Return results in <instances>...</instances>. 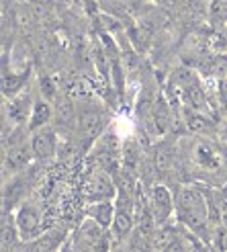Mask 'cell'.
Returning <instances> with one entry per match:
<instances>
[{"mask_svg": "<svg viewBox=\"0 0 227 252\" xmlns=\"http://www.w3.org/2000/svg\"><path fill=\"white\" fill-rule=\"evenodd\" d=\"M180 218L195 232H203L207 221V203L197 189H182L178 195Z\"/></svg>", "mask_w": 227, "mask_h": 252, "instance_id": "obj_1", "label": "cell"}, {"mask_svg": "<svg viewBox=\"0 0 227 252\" xmlns=\"http://www.w3.org/2000/svg\"><path fill=\"white\" fill-rule=\"evenodd\" d=\"M151 209H154V218L158 223H164L172 213V197L160 185L154 187V191H151Z\"/></svg>", "mask_w": 227, "mask_h": 252, "instance_id": "obj_2", "label": "cell"}, {"mask_svg": "<svg viewBox=\"0 0 227 252\" xmlns=\"http://www.w3.org/2000/svg\"><path fill=\"white\" fill-rule=\"evenodd\" d=\"M31 146H33V154L37 158H41V160L52 158L54 152H56V135H54V131H49V129L37 131Z\"/></svg>", "mask_w": 227, "mask_h": 252, "instance_id": "obj_3", "label": "cell"}, {"mask_svg": "<svg viewBox=\"0 0 227 252\" xmlns=\"http://www.w3.org/2000/svg\"><path fill=\"white\" fill-rule=\"evenodd\" d=\"M86 191L92 199H109L115 189H113V183L105 172H94L86 185Z\"/></svg>", "mask_w": 227, "mask_h": 252, "instance_id": "obj_4", "label": "cell"}, {"mask_svg": "<svg viewBox=\"0 0 227 252\" xmlns=\"http://www.w3.org/2000/svg\"><path fill=\"white\" fill-rule=\"evenodd\" d=\"M31 152H33V146H27V144L12 146L10 152L6 154V168L8 170H21L23 166H27L29 160H31Z\"/></svg>", "mask_w": 227, "mask_h": 252, "instance_id": "obj_5", "label": "cell"}, {"mask_svg": "<svg viewBox=\"0 0 227 252\" xmlns=\"http://www.w3.org/2000/svg\"><path fill=\"white\" fill-rule=\"evenodd\" d=\"M17 223H19V230L25 234V238H29L39 230V216H37V211L33 207H21L17 216Z\"/></svg>", "mask_w": 227, "mask_h": 252, "instance_id": "obj_6", "label": "cell"}, {"mask_svg": "<svg viewBox=\"0 0 227 252\" xmlns=\"http://www.w3.org/2000/svg\"><path fill=\"white\" fill-rule=\"evenodd\" d=\"M78 236L86 246H96L100 240H103V225H100L96 220H88L80 228Z\"/></svg>", "mask_w": 227, "mask_h": 252, "instance_id": "obj_7", "label": "cell"}, {"mask_svg": "<svg viewBox=\"0 0 227 252\" xmlns=\"http://www.w3.org/2000/svg\"><path fill=\"white\" fill-rule=\"evenodd\" d=\"M29 113H31V98L25 96V94H23V96H17V98L10 103V107H8V117H10L12 121H17V123L27 121Z\"/></svg>", "mask_w": 227, "mask_h": 252, "instance_id": "obj_8", "label": "cell"}, {"mask_svg": "<svg viewBox=\"0 0 227 252\" xmlns=\"http://www.w3.org/2000/svg\"><path fill=\"white\" fill-rule=\"evenodd\" d=\"M133 230V218L129 209H117L115 220H113V232L117 238H125Z\"/></svg>", "mask_w": 227, "mask_h": 252, "instance_id": "obj_9", "label": "cell"}, {"mask_svg": "<svg viewBox=\"0 0 227 252\" xmlns=\"http://www.w3.org/2000/svg\"><path fill=\"white\" fill-rule=\"evenodd\" d=\"M147 248H151V250H170V248H174V236H172V230H158V232H154L151 234V238H149V246Z\"/></svg>", "mask_w": 227, "mask_h": 252, "instance_id": "obj_10", "label": "cell"}, {"mask_svg": "<svg viewBox=\"0 0 227 252\" xmlns=\"http://www.w3.org/2000/svg\"><path fill=\"white\" fill-rule=\"evenodd\" d=\"M49 117H52V109H49L47 103H35L33 105V113H31V123L29 127L31 129H37V127H43V125L49 121Z\"/></svg>", "mask_w": 227, "mask_h": 252, "instance_id": "obj_11", "label": "cell"}, {"mask_svg": "<svg viewBox=\"0 0 227 252\" xmlns=\"http://www.w3.org/2000/svg\"><path fill=\"white\" fill-rule=\"evenodd\" d=\"M154 121H156V131L164 133L170 127V111L164 100H158L154 105Z\"/></svg>", "mask_w": 227, "mask_h": 252, "instance_id": "obj_12", "label": "cell"}, {"mask_svg": "<svg viewBox=\"0 0 227 252\" xmlns=\"http://www.w3.org/2000/svg\"><path fill=\"white\" fill-rule=\"evenodd\" d=\"M100 125H103V121H100V115L98 113H84V115L80 117V129L86 137H92L98 133Z\"/></svg>", "mask_w": 227, "mask_h": 252, "instance_id": "obj_13", "label": "cell"}, {"mask_svg": "<svg viewBox=\"0 0 227 252\" xmlns=\"http://www.w3.org/2000/svg\"><path fill=\"white\" fill-rule=\"evenodd\" d=\"M90 216L100 223V225H109L113 223V220H115V213H113V203H96L90 207Z\"/></svg>", "mask_w": 227, "mask_h": 252, "instance_id": "obj_14", "label": "cell"}, {"mask_svg": "<svg viewBox=\"0 0 227 252\" xmlns=\"http://www.w3.org/2000/svg\"><path fill=\"white\" fill-rule=\"evenodd\" d=\"M154 166H156V172H168L170 166H172V154H170V150L166 148H160L156 150V154H154Z\"/></svg>", "mask_w": 227, "mask_h": 252, "instance_id": "obj_15", "label": "cell"}, {"mask_svg": "<svg viewBox=\"0 0 227 252\" xmlns=\"http://www.w3.org/2000/svg\"><path fill=\"white\" fill-rule=\"evenodd\" d=\"M23 80H25V76H8V74H4L2 76V93L8 96V94H15L19 88L23 86Z\"/></svg>", "mask_w": 227, "mask_h": 252, "instance_id": "obj_16", "label": "cell"}, {"mask_svg": "<svg viewBox=\"0 0 227 252\" xmlns=\"http://www.w3.org/2000/svg\"><path fill=\"white\" fill-rule=\"evenodd\" d=\"M56 246H57V238H54V236H41L39 240H35L31 244V250H35V252H49V250H54Z\"/></svg>", "mask_w": 227, "mask_h": 252, "instance_id": "obj_17", "label": "cell"}, {"mask_svg": "<svg viewBox=\"0 0 227 252\" xmlns=\"http://www.w3.org/2000/svg\"><path fill=\"white\" fill-rule=\"evenodd\" d=\"M186 125H188V129L195 131V133H199V131H205V129L209 127L207 119H205V117H200V115H197V113H191V115H188Z\"/></svg>", "mask_w": 227, "mask_h": 252, "instance_id": "obj_18", "label": "cell"}, {"mask_svg": "<svg viewBox=\"0 0 227 252\" xmlns=\"http://www.w3.org/2000/svg\"><path fill=\"white\" fill-rule=\"evenodd\" d=\"M197 156L200 160V164H207V166H215V160H213V150L207 144H199L197 146Z\"/></svg>", "mask_w": 227, "mask_h": 252, "instance_id": "obj_19", "label": "cell"}, {"mask_svg": "<svg viewBox=\"0 0 227 252\" xmlns=\"http://www.w3.org/2000/svg\"><path fill=\"white\" fill-rule=\"evenodd\" d=\"M186 96H188V100H191V105H193V107H203V103H205L203 91H200L197 84L186 86Z\"/></svg>", "mask_w": 227, "mask_h": 252, "instance_id": "obj_20", "label": "cell"}, {"mask_svg": "<svg viewBox=\"0 0 227 252\" xmlns=\"http://www.w3.org/2000/svg\"><path fill=\"white\" fill-rule=\"evenodd\" d=\"M17 240V236H15V228H12V223H8V218H4L2 221V246L8 248L12 246Z\"/></svg>", "mask_w": 227, "mask_h": 252, "instance_id": "obj_21", "label": "cell"}, {"mask_svg": "<svg viewBox=\"0 0 227 252\" xmlns=\"http://www.w3.org/2000/svg\"><path fill=\"white\" fill-rule=\"evenodd\" d=\"M211 15L217 21H227V0H213Z\"/></svg>", "mask_w": 227, "mask_h": 252, "instance_id": "obj_22", "label": "cell"}, {"mask_svg": "<svg viewBox=\"0 0 227 252\" xmlns=\"http://www.w3.org/2000/svg\"><path fill=\"white\" fill-rule=\"evenodd\" d=\"M21 193H23V183H12V185H8V189H6V203L12 207L17 203V199L21 197Z\"/></svg>", "mask_w": 227, "mask_h": 252, "instance_id": "obj_23", "label": "cell"}, {"mask_svg": "<svg viewBox=\"0 0 227 252\" xmlns=\"http://www.w3.org/2000/svg\"><path fill=\"white\" fill-rule=\"evenodd\" d=\"M119 187H121V191H125V193H131L133 191L135 181H133V176H131L129 170L119 172Z\"/></svg>", "mask_w": 227, "mask_h": 252, "instance_id": "obj_24", "label": "cell"}, {"mask_svg": "<svg viewBox=\"0 0 227 252\" xmlns=\"http://www.w3.org/2000/svg\"><path fill=\"white\" fill-rule=\"evenodd\" d=\"M41 93L47 98H54L56 96V82L49 78V76H41Z\"/></svg>", "mask_w": 227, "mask_h": 252, "instance_id": "obj_25", "label": "cell"}, {"mask_svg": "<svg viewBox=\"0 0 227 252\" xmlns=\"http://www.w3.org/2000/svg\"><path fill=\"white\" fill-rule=\"evenodd\" d=\"M15 21H17L19 25H29V23H31V10H29L27 6H19V8L15 10Z\"/></svg>", "mask_w": 227, "mask_h": 252, "instance_id": "obj_26", "label": "cell"}, {"mask_svg": "<svg viewBox=\"0 0 227 252\" xmlns=\"http://www.w3.org/2000/svg\"><path fill=\"white\" fill-rule=\"evenodd\" d=\"M98 4L107 10H119V8H123L125 0H98Z\"/></svg>", "mask_w": 227, "mask_h": 252, "instance_id": "obj_27", "label": "cell"}, {"mask_svg": "<svg viewBox=\"0 0 227 252\" xmlns=\"http://www.w3.org/2000/svg\"><path fill=\"white\" fill-rule=\"evenodd\" d=\"M211 72L219 74V76H225L227 74V62L225 60H215V64L211 66Z\"/></svg>", "mask_w": 227, "mask_h": 252, "instance_id": "obj_28", "label": "cell"}, {"mask_svg": "<svg viewBox=\"0 0 227 252\" xmlns=\"http://www.w3.org/2000/svg\"><path fill=\"white\" fill-rule=\"evenodd\" d=\"M219 248L221 250H227V230H221L219 232Z\"/></svg>", "mask_w": 227, "mask_h": 252, "instance_id": "obj_29", "label": "cell"}, {"mask_svg": "<svg viewBox=\"0 0 227 252\" xmlns=\"http://www.w3.org/2000/svg\"><path fill=\"white\" fill-rule=\"evenodd\" d=\"M221 220H223V225L227 228V201H225L223 207H221Z\"/></svg>", "mask_w": 227, "mask_h": 252, "instance_id": "obj_30", "label": "cell"}, {"mask_svg": "<svg viewBox=\"0 0 227 252\" xmlns=\"http://www.w3.org/2000/svg\"><path fill=\"white\" fill-rule=\"evenodd\" d=\"M221 137H223V142L227 144V125H225V127H223V131H221Z\"/></svg>", "mask_w": 227, "mask_h": 252, "instance_id": "obj_31", "label": "cell"}]
</instances>
